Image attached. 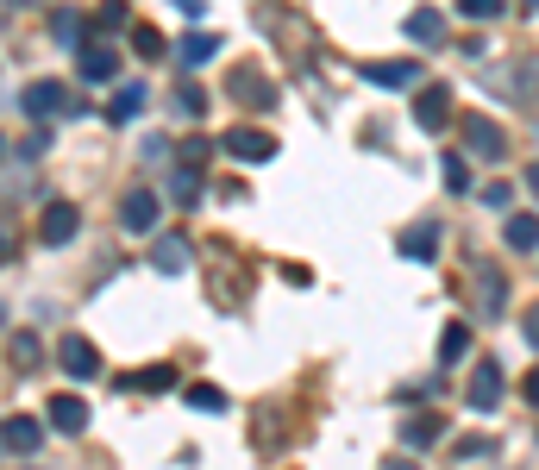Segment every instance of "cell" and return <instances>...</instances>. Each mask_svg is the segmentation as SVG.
<instances>
[{"label":"cell","instance_id":"7c38bea8","mask_svg":"<svg viewBox=\"0 0 539 470\" xmlns=\"http://www.w3.org/2000/svg\"><path fill=\"white\" fill-rule=\"evenodd\" d=\"M44 414H51L57 433H82L88 427V402H82V395H51V408H44Z\"/></svg>","mask_w":539,"mask_h":470},{"label":"cell","instance_id":"8992f818","mask_svg":"<svg viewBox=\"0 0 539 470\" xmlns=\"http://www.w3.org/2000/svg\"><path fill=\"white\" fill-rule=\"evenodd\" d=\"M57 364H63L69 376H82V383H88V376H101V351L88 345L82 333H69V339L57 345Z\"/></svg>","mask_w":539,"mask_h":470},{"label":"cell","instance_id":"7a4b0ae2","mask_svg":"<svg viewBox=\"0 0 539 470\" xmlns=\"http://www.w3.org/2000/svg\"><path fill=\"white\" fill-rule=\"evenodd\" d=\"M220 151H226V157H245V163H264V157H276V138L257 132V126H232V132L220 138Z\"/></svg>","mask_w":539,"mask_h":470},{"label":"cell","instance_id":"8d00e7d4","mask_svg":"<svg viewBox=\"0 0 539 470\" xmlns=\"http://www.w3.org/2000/svg\"><path fill=\"white\" fill-rule=\"evenodd\" d=\"M521 7H527V13H533V7H539V0H521Z\"/></svg>","mask_w":539,"mask_h":470},{"label":"cell","instance_id":"5b68a950","mask_svg":"<svg viewBox=\"0 0 539 470\" xmlns=\"http://www.w3.org/2000/svg\"><path fill=\"white\" fill-rule=\"evenodd\" d=\"M464 145H471L477 157H489V163H496V157L508 151V132H502L496 120H483V113H471V120H464Z\"/></svg>","mask_w":539,"mask_h":470},{"label":"cell","instance_id":"d6a6232c","mask_svg":"<svg viewBox=\"0 0 539 470\" xmlns=\"http://www.w3.org/2000/svg\"><path fill=\"white\" fill-rule=\"evenodd\" d=\"M508 201H514L508 182H483V207H508Z\"/></svg>","mask_w":539,"mask_h":470},{"label":"cell","instance_id":"f1b7e54d","mask_svg":"<svg viewBox=\"0 0 539 470\" xmlns=\"http://www.w3.org/2000/svg\"><path fill=\"white\" fill-rule=\"evenodd\" d=\"M452 452H458V458H496V439H489V433H471V439H458Z\"/></svg>","mask_w":539,"mask_h":470},{"label":"cell","instance_id":"74e56055","mask_svg":"<svg viewBox=\"0 0 539 470\" xmlns=\"http://www.w3.org/2000/svg\"><path fill=\"white\" fill-rule=\"evenodd\" d=\"M0 320H7V308H0Z\"/></svg>","mask_w":539,"mask_h":470},{"label":"cell","instance_id":"d590c367","mask_svg":"<svg viewBox=\"0 0 539 470\" xmlns=\"http://www.w3.org/2000/svg\"><path fill=\"white\" fill-rule=\"evenodd\" d=\"M527 195L539 201V163H533V170H527Z\"/></svg>","mask_w":539,"mask_h":470},{"label":"cell","instance_id":"9a60e30c","mask_svg":"<svg viewBox=\"0 0 539 470\" xmlns=\"http://www.w3.org/2000/svg\"><path fill=\"white\" fill-rule=\"evenodd\" d=\"M477 295H483V320H496V314H502V301H508V282H502L496 264H483V270H477Z\"/></svg>","mask_w":539,"mask_h":470},{"label":"cell","instance_id":"2e32d148","mask_svg":"<svg viewBox=\"0 0 539 470\" xmlns=\"http://www.w3.org/2000/svg\"><path fill=\"white\" fill-rule=\"evenodd\" d=\"M414 76H420L414 63H364V82L370 88H408Z\"/></svg>","mask_w":539,"mask_h":470},{"label":"cell","instance_id":"4dcf8cb0","mask_svg":"<svg viewBox=\"0 0 539 470\" xmlns=\"http://www.w3.org/2000/svg\"><path fill=\"white\" fill-rule=\"evenodd\" d=\"M132 44H138V57H163V38H157L151 26H138V32H132Z\"/></svg>","mask_w":539,"mask_h":470},{"label":"cell","instance_id":"603a6c76","mask_svg":"<svg viewBox=\"0 0 539 470\" xmlns=\"http://www.w3.org/2000/svg\"><path fill=\"white\" fill-rule=\"evenodd\" d=\"M170 195H176V201H195V195H201V163H176Z\"/></svg>","mask_w":539,"mask_h":470},{"label":"cell","instance_id":"1f68e13d","mask_svg":"<svg viewBox=\"0 0 539 470\" xmlns=\"http://www.w3.org/2000/svg\"><path fill=\"white\" fill-rule=\"evenodd\" d=\"M120 19H126V7H120V0H107V7L95 13V32H113V26H120Z\"/></svg>","mask_w":539,"mask_h":470},{"label":"cell","instance_id":"e575fe53","mask_svg":"<svg viewBox=\"0 0 539 470\" xmlns=\"http://www.w3.org/2000/svg\"><path fill=\"white\" fill-rule=\"evenodd\" d=\"M527 402L539 408V364H533V376H527Z\"/></svg>","mask_w":539,"mask_h":470},{"label":"cell","instance_id":"4fadbf2b","mask_svg":"<svg viewBox=\"0 0 539 470\" xmlns=\"http://www.w3.org/2000/svg\"><path fill=\"white\" fill-rule=\"evenodd\" d=\"M439 251V220H414L402 232V257H414V264H427V257Z\"/></svg>","mask_w":539,"mask_h":470},{"label":"cell","instance_id":"7402d4cb","mask_svg":"<svg viewBox=\"0 0 539 470\" xmlns=\"http://www.w3.org/2000/svg\"><path fill=\"white\" fill-rule=\"evenodd\" d=\"M220 51V38L214 32H195V38H182V69H195V63H207Z\"/></svg>","mask_w":539,"mask_h":470},{"label":"cell","instance_id":"83f0119b","mask_svg":"<svg viewBox=\"0 0 539 470\" xmlns=\"http://www.w3.org/2000/svg\"><path fill=\"white\" fill-rule=\"evenodd\" d=\"M464 351H471V333H464V326H445V339H439V358H445V364H458Z\"/></svg>","mask_w":539,"mask_h":470},{"label":"cell","instance_id":"44dd1931","mask_svg":"<svg viewBox=\"0 0 539 470\" xmlns=\"http://www.w3.org/2000/svg\"><path fill=\"white\" fill-rule=\"evenodd\" d=\"M7 351H13V370H44V345H38L32 333H13Z\"/></svg>","mask_w":539,"mask_h":470},{"label":"cell","instance_id":"8fae6325","mask_svg":"<svg viewBox=\"0 0 539 470\" xmlns=\"http://www.w3.org/2000/svg\"><path fill=\"white\" fill-rule=\"evenodd\" d=\"M496 402H502V364H496V358H483V364H477V376H471V408H483V414H489Z\"/></svg>","mask_w":539,"mask_h":470},{"label":"cell","instance_id":"4316f807","mask_svg":"<svg viewBox=\"0 0 539 470\" xmlns=\"http://www.w3.org/2000/svg\"><path fill=\"white\" fill-rule=\"evenodd\" d=\"M445 188H452V195H464V188H471V157H445Z\"/></svg>","mask_w":539,"mask_h":470},{"label":"cell","instance_id":"cb8c5ba5","mask_svg":"<svg viewBox=\"0 0 539 470\" xmlns=\"http://www.w3.org/2000/svg\"><path fill=\"white\" fill-rule=\"evenodd\" d=\"M458 13L471 19V26H489V19H502V13H508V0H458Z\"/></svg>","mask_w":539,"mask_h":470},{"label":"cell","instance_id":"836d02e7","mask_svg":"<svg viewBox=\"0 0 539 470\" xmlns=\"http://www.w3.org/2000/svg\"><path fill=\"white\" fill-rule=\"evenodd\" d=\"M521 333H527V345H533V351H539V308H533V314H527V320H521Z\"/></svg>","mask_w":539,"mask_h":470},{"label":"cell","instance_id":"9c48e42d","mask_svg":"<svg viewBox=\"0 0 539 470\" xmlns=\"http://www.w3.org/2000/svg\"><path fill=\"white\" fill-rule=\"evenodd\" d=\"M226 94H232V101H245V107H270V82L257 76L251 63H239V69H232V82H226Z\"/></svg>","mask_w":539,"mask_h":470},{"label":"cell","instance_id":"5bb4252c","mask_svg":"<svg viewBox=\"0 0 539 470\" xmlns=\"http://www.w3.org/2000/svg\"><path fill=\"white\" fill-rule=\"evenodd\" d=\"M151 264L163 276H182V270H189V239H176V232H170V239H157L151 245Z\"/></svg>","mask_w":539,"mask_h":470},{"label":"cell","instance_id":"ac0fdd59","mask_svg":"<svg viewBox=\"0 0 539 470\" xmlns=\"http://www.w3.org/2000/svg\"><path fill=\"white\" fill-rule=\"evenodd\" d=\"M138 113H145V88H138V82H132V88H120V94H113V107H107V120H113V126H132V120H138Z\"/></svg>","mask_w":539,"mask_h":470},{"label":"cell","instance_id":"d6986e66","mask_svg":"<svg viewBox=\"0 0 539 470\" xmlns=\"http://www.w3.org/2000/svg\"><path fill=\"white\" fill-rule=\"evenodd\" d=\"M508 251H539V214H508Z\"/></svg>","mask_w":539,"mask_h":470},{"label":"cell","instance_id":"6da1fadb","mask_svg":"<svg viewBox=\"0 0 539 470\" xmlns=\"http://www.w3.org/2000/svg\"><path fill=\"white\" fill-rule=\"evenodd\" d=\"M157 220H163V201L151 195V188H132V195L120 201V226L132 232V239H151Z\"/></svg>","mask_w":539,"mask_h":470},{"label":"cell","instance_id":"277c9868","mask_svg":"<svg viewBox=\"0 0 539 470\" xmlns=\"http://www.w3.org/2000/svg\"><path fill=\"white\" fill-rule=\"evenodd\" d=\"M414 120H420V132H445L452 126V88H420V101H414Z\"/></svg>","mask_w":539,"mask_h":470},{"label":"cell","instance_id":"484cf974","mask_svg":"<svg viewBox=\"0 0 539 470\" xmlns=\"http://www.w3.org/2000/svg\"><path fill=\"white\" fill-rule=\"evenodd\" d=\"M189 408H201V414H220V408H226V389H214V383H195V389H189Z\"/></svg>","mask_w":539,"mask_h":470},{"label":"cell","instance_id":"ba28073f","mask_svg":"<svg viewBox=\"0 0 539 470\" xmlns=\"http://www.w3.org/2000/svg\"><path fill=\"white\" fill-rule=\"evenodd\" d=\"M0 445L26 458V452H38V445H44V427H38L32 414H13V420H0Z\"/></svg>","mask_w":539,"mask_h":470},{"label":"cell","instance_id":"f546056e","mask_svg":"<svg viewBox=\"0 0 539 470\" xmlns=\"http://www.w3.org/2000/svg\"><path fill=\"white\" fill-rule=\"evenodd\" d=\"M170 383H176V376L157 364V370H145V376H138V383H126V389H151V395H157V389H170Z\"/></svg>","mask_w":539,"mask_h":470},{"label":"cell","instance_id":"ffe728a7","mask_svg":"<svg viewBox=\"0 0 539 470\" xmlns=\"http://www.w3.org/2000/svg\"><path fill=\"white\" fill-rule=\"evenodd\" d=\"M408 38L439 51V44H445V19H439V13H408Z\"/></svg>","mask_w":539,"mask_h":470},{"label":"cell","instance_id":"52a82bcc","mask_svg":"<svg viewBox=\"0 0 539 470\" xmlns=\"http://www.w3.org/2000/svg\"><path fill=\"white\" fill-rule=\"evenodd\" d=\"M19 101H26L32 120H57V113L69 107V88H63V82H26V94H19Z\"/></svg>","mask_w":539,"mask_h":470},{"label":"cell","instance_id":"3957f363","mask_svg":"<svg viewBox=\"0 0 539 470\" xmlns=\"http://www.w3.org/2000/svg\"><path fill=\"white\" fill-rule=\"evenodd\" d=\"M76 232H82V214H76L69 201H51V207L38 214V239H44V245H69Z\"/></svg>","mask_w":539,"mask_h":470},{"label":"cell","instance_id":"e0dca14e","mask_svg":"<svg viewBox=\"0 0 539 470\" xmlns=\"http://www.w3.org/2000/svg\"><path fill=\"white\" fill-rule=\"evenodd\" d=\"M402 439H408V445H439V439H445V414H414V420H402Z\"/></svg>","mask_w":539,"mask_h":470},{"label":"cell","instance_id":"d4e9b609","mask_svg":"<svg viewBox=\"0 0 539 470\" xmlns=\"http://www.w3.org/2000/svg\"><path fill=\"white\" fill-rule=\"evenodd\" d=\"M176 107H182V120H201V113H207V94H201L195 82H176Z\"/></svg>","mask_w":539,"mask_h":470},{"label":"cell","instance_id":"30bf717a","mask_svg":"<svg viewBox=\"0 0 539 470\" xmlns=\"http://www.w3.org/2000/svg\"><path fill=\"white\" fill-rule=\"evenodd\" d=\"M76 63H82V82H113V69H120V57H113L107 44H95V38H82Z\"/></svg>","mask_w":539,"mask_h":470}]
</instances>
